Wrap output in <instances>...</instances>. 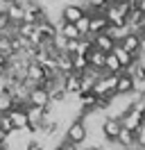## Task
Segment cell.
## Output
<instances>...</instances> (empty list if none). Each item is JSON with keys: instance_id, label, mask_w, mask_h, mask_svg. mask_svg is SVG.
Here are the masks:
<instances>
[{"instance_id": "obj_5", "label": "cell", "mask_w": 145, "mask_h": 150, "mask_svg": "<svg viewBox=\"0 0 145 150\" xmlns=\"http://www.w3.org/2000/svg\"><path fill=\"white\" fill-rule=\"evenodd\" d=\"M82 16H86V5L82 2H68L59 11V21H66V23H77Z\"/></svg>"}, {"instance_id": "obj_19", "label": "cell", "mask_w": 145, "mask_h": 150, "mask_svg": "<svg viewBox=\"0 0 145 150\" xmlns=\"http://www.w3.org/2000/svg\"><path fill=\"white\" fill-rule=\"evenodd\" d=\"M54 64H57V71L61 75L72 73V55H68V52H59L54 57Z\"/></svg>"}, {"instance_id": "obj_21", "label": "cell", "mask_w": 145, "mask_h": 150, "mask_svg": "<svg viewBox=\"0 0 145 150\" xmlns=\"http://www.w3.org/2000/svg\"><path fill=\"white\" fill-rule=\"evenodd\" d=\"M7 116H9V121H11V125H14V130H25V127H27L25 107H23V109H11Z\"/></svg>"}, {"instance_id": "obj_26", "label": "cell", "mask_w": 145, "mask_h": 150, "mask_svg": "<svg viewBox=\"0 0 145 150\" xmlns=\"http://www.w3.org/2000/svg\"><path fill=\"white\" fill-rule=\"evenodd\" d=\"M14 109V100L9 93H0V114H9Z\"/></svg>"}, {"instance_id": "obj_10", "label": "cell", "mask_w": 145, "mask_h": 150, "mask_svg": "<svg viewBox=\"0 0 145 150\" xmlns=\"http://www.w3.org/2000/svg\"><path fill=\"white\" fill-rule=\"evenodd\" d=\"M118 46L122 48V50H127L129 55H134V57H136L138 52H141V37H138L136 32H127L125 37L118 41Z\"/></svg>"}, {"instance_id": "obj_4", "label": "cell", "mask_w": 145, "mask_h": 150, "mask_svg": "<svg viewBox=\"0 0 145 150\" xmlns=\"http://www.w3.org/2000/svg\"><path fill=\"white\" fill-rule=\"evenodd\" d=\"M116 80H118V75H100L98 80H95V84H93V93L98 96V98H102V96H111V93H116Z\"/></svg>"}, {"instance_id": "obj_22", "label": "cell", "mask_w": 145, "mask_h": 150, "mask_svg": "<svg viewBox=\"0 0 145 150\" xmlns=\"http://www.w3.org/2000/svg\"><path fill=\"white\" fill-rule=\"evenodd\" d=\"M143 23H145V16H143L138 9H132L129 14H127V28L132 30V32H136V30L141 28Z\"/></svg>"}, {"instance_id": "obj_34", "label": "cell", "mask_w": 145, "mask_h": 150, "mask_svg": "<svg viewBox=\"0 0 145 150\" xmlns=\"http://www.w3.org/2000/svg\"><path fill=\"white\" fill-rule=\"evenodd\" d=\"M141 52H145V37H141Z\"/></svg>"}, {"instance_id": "obj_23", "label": "cell", "mask_w": 145, "mask_h": 150, "mask_svg": "<svg viewBox=\"0 0 145 150\" xmlns=\"http://www.w3.org/2000/svg\"><path fill=\"white\" fill-rule=\"evenodd\" d=\"M104 73L107 75H118V73H122V68H120V64H118V59L111 52L107 55V59H104Z\"/></svg>"}, {"instance_id": "obj_3", "label": "cell", "mask_w": 145, "mask_h": 150, "mask_svg": "<svg viewBox=\"0 0 145 150\" xmlns=\"http://www.w3.org/2000/svg\"><path fill=\"white\" fill-rule=\"evenodd\" d=\"M120 125H122L125 130L134 132L136 137H138V132L143 130V125H145V114L143 112H136V109H129V112L120 118Z\"/></svg>"}, {"instance_id": "obj_24", "label": "cell", "mask_w": 145, "mask_h": 150, "mask_svg": "<svg viewBox=\"0 0 145 150\" xmlns=\"http://www.w3.org/2000/svg\"><path fill=\"white\" fill-rule=\"evenodd\" d=\"M75 28H77V32H80V37H82V39L93 37V34H91V30H89V14H86V16H82V18L75 23Z\"/></svg>"}, {"instance_id": "obj_14", "label": "cell", "mask_w": 145, "mask_h": 150, "mask_svg": "<svg viewBox=\"0 0 145 150\" xmlns=\"http://www.w3.org/2000/svg\"><path fill=\"white\" fill-rule=\"evenodd\" d=\"M61 86L68 96H77L82 91V84H80V75L77 73H68V75H61Z\"/></svg>"}, {"instance_id": "obj_7", "label": "cell", "mask_w": 145, "mask_h": 150, "mask_svg": "<svg viewBox=\"0 0 145 150\" xmlns=\"http://www.w3.org/2000/svg\"><path fill=\"white\" fill-rule=\"evenodd\" d=\"M120 130H122V125H120V118H111V116H104V121H102V127H100V132H102V137H104V141H107V143H113Z\"/></svg>"}, {"instance_id": "obj_11", "label": "cell", "mask_w": 145, "mask_h": 150, "mask_svg": "<svg viewBox=\"0 0 145 150\" xmlns=\"http://www.w3.org/2000/svg\"><path fill=\"white\" fill-rule=\"evenodd\" d=\"M36 32H39V37H41V43H48V41H52L54 37H57V23H52V21H39L36 23Z\"/></svg>"}, {"instance_id": "obj_17", "label": "cell", "mask_w": 145, "mask_h": 150, "mask_svg": "<svg viewBox=\"0 0 145 150\" xmlns=\"http://www.w3.org/2000/svg\"><path fill=\"white\" fill-rule=\"evenodd\" d=\"M5 14L11 25H20L23 23V5L20 2H11V5H5Z\"/></svg>"}, {"instance_id": "obj_30", "label": "cell", "mask_w": 145, "mask_h": 150, "mask_svg": "<svg viewBox=\"0 0 145 150\" xmlns=\"http://www.w3.org/2000/svg\"><path fill=\"white\" fill-rule=\"evenodd\" d=\"M134 7H136V9H138V11H141V14L145 16V0H134Z\"/></svg>"}, {"instance_id": "obj_6", "label": "cell", "mask_w": 145, "mask_h": 150, "mask_svg": "<svg viewBox=\"0 0 145 150\" xmlns=\"http://www.w3.org/2000/svg\"><path fill=\"white\" fill-rule=\"evenodd\" d=\"M43 18H45V9L39 0H32V2H27L25 7H23V23L36 25L39 21H43Z\"/></svg>"}, {"instance_id": "obj_28", "label": "cell", "mask_w": 145, "mask_h": 150, "mask_svg": "<svg viewBox=\"0 0 145 150\" xmlns=\"http://www.w3.org/2000/svg\"><path fill=\"white\" fill-rule=\"evenodd\" d=\"M0 130L5 132V134H9V132L14 130V125H11V121H9L7 114H0Z\"/></svg>"}, {"instance_id": "obj_32", "label": "cell", "mask_w": 145, "mask_h": 150, "mask_svg": "<svg viewBox=\"0 0 145 150\" xmlns=\"http://www.w3.org/2000/svg\"><path fill=\"white\" fill-rule=\"evenodd\" d=\"M80 150H100V148H95V146H89V143H86V146H82Z\"/></svg>"}, {"instance_id": "obj_13", "label": "cell", "mask_w": 145, "mask_h": 150, "mask_svg": "<svg viewBox=\"0 0 145 150\" xmlns=\"http://www.w3.org/2000/svg\"><path fill=\"white\" fill-rule=\"evenodd\" d=\"M104 59H107V52H102V50H98V48H91V52L86 55L89 68L98 71V73H104Z\"/></svg>"}, {"instance_id": "obj_15", "label": "cell", "mask_w": 145, "mask_h": 150, "mask_svg": "<svg viewBox=\"0 0 145 150\" xmlns=\"http://www.w3.org/2000/svg\"><path fill=\"white\" fill-rule=\"evenodd\" d=\"M91 43H93V48H98V50L107 52V55L113 50V46H116V41L109 37L107 32H102V34H93V37H91Z\"/></svg>"}, {"instance_id": "obj_25", "label": "cell", "mask_w": 145, "mask_h": 150, "mask_svg": "<svg viewBox=\"0 0 145 150\" xmlns=\"http://www.w3.org/2000/svg\"><path fill=\"white\" fill-rule=\"evenodd\" d=\"M89 68V62H86V57H80V55H72V73H84Z\"/></svg>"}, {"instance_id": "obj_20", "label": "cell", "mask_w": 145, "mask_h": 150, "mask_svg": "<svg viewBox=\"0 0 145 150\" xmlns=\"http://www.w3.org/2000/svg\"><path fill=\"white\" fill-rule=\"evenodd\" d=\"M136 141H138V137H136L134 132H129V130H122L118 132V137H116V143L120 146L122 150H127V148H132V146H136Z\"/></svg>"}, {"instance_id": "obj_31", "label": "cell", "mask_w": 145, "mask_h": 150, "mask_svg": "<svg viewBox=\"0 0 145 150\" xmlns=\"http://www.w3.org/2000/svg\"><path fill=\"white\" fill-rule=\"evenodd\" d=\"M136 34H138V37H145V23H143L138 30H136Z\"/></svg>"}, {"instance_id": "obj_9", "label": "cell", "mask_w": 145, "mask_h": 150, "mask_svg": "<svg viewBox=\"0 0 145 150\" xmlns=\"http://www.w3.org/2000/svg\"><path fill=\"white\" fill-rule=\"evenodd\" d=\"M116 93L118 96H132L136 93V82L132 75H127L125 71L118 73V80H116Z\"/></svg>"}, {"instance_id": "obj_35", "label": "cell", "mask_w": 145, "mask_h": 150, "mask_svg": "<svg viewBox=\"0 0 145 150\" xmlns=\"http://www.w3.org/2000/svg\"><path fill=\"white\" fill-rule=\"evenodd\" d=\"M11 2H18V0H0V5H11Z\"/></svg>"}, {"instance_id": "obj_36", "label": "cell", "mask_w": 145, "mask_h": 150, "mask_svg": "<svg viewBox=\"0 0 145 150\" xmlns=\"http://www.w3.org/2000/svg\"><path fill=\"white\" fill-rule=\"evenodd\" d=\"M14 150H25V148H14Z\"/></svg>"}, {"instance_id": "obj_18", "label": "cell", "mask_w": 145, "mask_h": 150, "mask_svg": "<svg viewBox=\"0 0 145 150\" xmlns=\"http://www.w3.org/2000/svg\"><path fill=\"white\" fill-rule=\"evenodd\" d=\"M111 55H113V57L118 59V64H120V68H122V71H125V68H129V66H132V64L136 62V57H134V55H129L127 50H122V48L118 46V43L113 46V50H111Z\"/></svg>"}, {"instance_id": "obj_37", "label": "cell", "mask_w": 145, "mask_h": 150, "mask_svg": "<svg viewBox=\"0 0 145 150\" xmlns=\"http://www.w3.org/2000/svg\"><path fill=\"white\" fill-rule=\"evenodd\" d=\"M104 2H113V0H104Z\"/></svg>"}, {"instance_id": "obj_16", "label": "cell", "mask_w": 145, "mask_h": 150, "mask_svg": "<svg viewBox=\"0 0 145 150\" xmlns=\"http://www.w3.org/2000/svg\"><path fill=\"white\" fill-rule=\"evenodd\" d=\"M109 28V21L104 14H89V30L91 34H102V32H107Z\"/></svg>"}, {"instance_id": "obj_29", "label": "cell", "mask_w": 145, "mask_h": 150, "mask_svg": "<svg viewBox=\"0 0 145 150\" xmlns=\"http://www.w3.org/2000/svg\"><path fill=\"white\" fill-rule=\"evenodd\" d=\"M9 25H11V23H9L7 14H5V7H0V32H5Z\"/></svg>"}, {"instance_id": "obj_1", "label": "cell", "mask_w": 145, "mask_h": 150, "mask_svg": "<svg viewBox=\"0 0 145 150\" xmlns=\"http://www.w3.org/2000/svg\"><path fill=\"white\" fill-rule=\"evenodd\" d=\"M63 141H68V143H72V146H77V148H82L84 143H86V127H84V123L80 121V118H75V121H70L66 127H63Z\"/></svg>"}, {"instance_id": "obj_27", "label": "cell", "mask_w": 145, "mask_h": 150, "mask_svg": "<svg viewBox=\"0 0 145 150\" xmlns=\"http://www.w3.org/2000/svg\"><path fill=\"white\" fill-rule=\"evenodd\" d=\"M25 150H45L43 139H39V137H32V139L25 143Z\"/></svg>"}, {"instance_id": "obj_2", "label": "cell", "mask_w": 145, "mask_h": 150, "mask_svg": "<svg viewBox=\"0 0 145 150\" xmlns=\"http://www.w3.org/2000/svg\"><path fill=\"white\" fill-rule=\"evenodd\" d=\"M30 89L32 86H43L45 82V68L39 62H27V68H25V80H23Z\"/></svg>"}, {"instance_id": "obj_12", "label": "cell", "mask_w": 145, "mask_h": 150, "mask_svg": "<svg viewBox=\"0 0 145 150\" xmlns=\"http://www.w3.org/2000/svg\"><path fill=\"white\" fill-rule=\"evenodd\" d=\"M45 114H48V107H34V105H27V107H25L27 125H32V127H39V125L45 121Z\"/></svg>"}, {"instance_id": "obj_33", "label": "cell", "mask_w": 145, "mask_h": 150, "mask_svg": "<svg viewBox=\"0 0 145 150\" xmlns=\"http://www.w3.org/2000/svg\"><path fill=\"white\" fill-rule=\"evenodd\" d=\"M0 150H11V148H9V143H7V141H2V143H0Z\"/></svg>"}, {"instance_id": "obj_8", "label": "cell", "mask_w": 145, "mask_h": 150, "mask_svg": "<svg viewBox=\"0 0 145 150\" xmlns=\"http://www.w3.org/2000/svg\"><path fill=\"white\" fill-rule=\"evenodd\" d=\"M27 105H34V107H50V96H48V89L45 86H32L30 93L25 98Z\"/></svg>"}]
</instances>
